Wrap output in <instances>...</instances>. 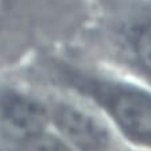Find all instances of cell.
I'll return each instance as SVG.
<instances>
[{
  "instance_id": "277c9868",
  "label": "cell",
  "mask_w": 151,
  "mask_h": 151,
  "mask_svg": "<svg viewBox=\"0 0 151 151\" xmlns=\"http://www.w3.org/2000/svg\"><path fill=\"white\" fill-rule=\"evenodd\" d=\"M92 0H0V37L20 26L80 9Z\"/></svg>"
},
{
  "instance_id": "3957f363",
  "label": "cell",
  "mask_w": 151,
  "mask_h": 151,
  "mask_svg": "<svg viewBox=\"0 0 151 151\" xmlns=\"http://www.w3.org/2000/svg\"><path fill=\"white\" fill-rule=\"evenodd\" d=\"M109 115L131 140L151 148V96L131 88L101 93Z\"/></svg>"
},
{
  "instance_id": "6da1fadb",
  "label": "cell",
  "mask_w": 151,
  "mask_h": 151,
  "mask_svg": "<svg viewBox=\"0 0 151 151\" xmlns=\"http://www.w3.org/2000/svg\"><path fill=\"white\" fill-rule=\"evenodd\" d=\"M50 109L32 94L0 84V150L46 131Z\"/></svg>"
},
{
  "instance_id": "5b68a950",
  "label": "cell",
  "mask_w": 151,
  "mask_h": 151,
  "mask_svg": "<svg viewBox=\"0 0 151 151\" xmlns=\"http://www.w3.org/2000/svg\"><path fill=\"white\" fill-rule=\"evenodd\" d=\"M0 151H70L62 138L42 131L34 136L16 142Z\"/></svg>"
},
{
  "instance_id": "7a4b0ae2",
  "label": "cell",
  "mask_w": 151,
  "mask_h": 151,
  "mask_svg": "<svg viewBox=\"0 0 151 151\" xmlns=\"http://www.w3.org/2000/svg\"><path fill=\"white\" fill-rule=\"evenodd\" d=\"M50 109V122L68 146L78 151H109L112 136L108 128L88 111L69 103H57Z\"/></svg>"
}]
</instances>
